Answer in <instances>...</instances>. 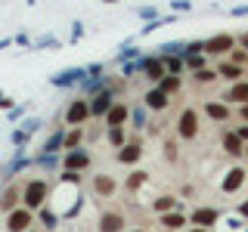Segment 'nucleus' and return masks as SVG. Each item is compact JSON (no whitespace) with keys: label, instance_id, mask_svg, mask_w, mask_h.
<instances>
[{"label":"nucleus","instance_id":"obj_1","mask_svg":"<svg viewBox=\"0 0 248 232\" xmlns=\"http://www.w3.org/2000/svg\"><path fill=\"white\" fill-rule=\"evenodd\" d=\"M177 133H180V139H196L199 136V115H196V108H186V112L180 115Z\"/></svg>","mask_w":248,"mask_h":232},{"label":"nucleus","instance_id":"obj_2","mask_svg":"<svg viewBox=\"0 0 248 232\" xmlns=\"http://www.w3.org/2000/svg\"><path fill=\"white\" fill-rule=\"evenodd\" d=\"M31 207H19V211H10V217H6V229L10 232H28L31 229Z\"/></svg>","mask_w":248,"mask_h":232},{"label":"nucleus","instance_id":"obj_3","mask_svg":"<svg viewBox=\"0 0 248 232\" xmlns=\"http://www.w3.org/2000/svg\"><path fill=\"white\" fill-rule=\"evenodd\" d=\"M44 198H46V183L44 180H31L28 186H25V207H41L44 204Z\"/></svg>","mask_w":248,"mask_h":232},{"label":"nucleus","instance_id":"obj_4","mask_svg":"<svg viewBox=\"0 0 248 232\" xmlns=\"http://www.w3.org/2000/svg\"><path fill=\"white\" fill-rule=\"evenodd\" d=\"M232 44H236V37H232V34H217V37H211V41L202 44V50L211 53V56H223V53L232 50Z\"/></svg>","mask_w":248,"mask_h":232},{"label":"nucleus","instance_id":"obj_5","mask_svg":"<svg viewBox=\"0 0 248 232\" xmlns=\"http://www.w3.org/2000/svg\"><path fill=\"white\" fill-rule=\"evenodd\" d=\"M90 115H93V108L84 102V99H75V102L68 105V112H65V121H68V124H84Z\"/></svg>","mask_w":248,"mask_h":232},{"label":"nucleus","instance_id":"obj_6","mask_svg":"<svg viewBox=\"0 0 248 232\" xmlns=\"http://www.w3.org/2000/svg\"><path fill=\"white\" fill-rule=\"evenodd\" d=\"M124 229V217L121 214H115V211H108L99 217V232H121Z\"/></svg>","mask_w":248,"mask_h":232},{"label":"nucleus","instance_id":"obj_7","mask_svg":"<svg viewBox=\"0 0 248 232\" xmlns=\"http://www.w3.org/2000/svg\"><path fill=\"white\" fill-rule=\"evenodd\" d=\"M127 105L124 102H115L112 108H108V115H106V124L108 127H124V121H127Z\"/></svg>","mask_w":248,"mask_h":232},{"label":"nucleus","instance_id":"obj_8","mask_svg":"<svg viewBox=\"0 0 248 232\" xmlns=\"http://www.w3.org/2000/svg\"><path fill=\"white\" fill-rule=\"evenodd\" d=\"M217 74H220L223 77V81H232V84H236V81H242V65H236V62H220V68H217Z\"/></svg>","mask_w":248,"mask_h":232},{"label":"nucleus","instance_id":"obj_9","mask_svg":"<svg viewBox=\"0 0 248 232\" xmlns=\"http://www.w3.org/2000/svg\"><path fill=\"white\" fill-rule=\"evenodd\" d=\"M217 220V211L214 207H196V214H192V223H196V226H211V223Z\"/></svg>","mask_w":248,"mask_h":232},{"label":"nucleus","instance_id":"obj_10","mask_svg":"<svg viewBox=\"0 0 248 232\" xmlns=\"http://www.w3.org/2000/svg\"><path fill=\"white\" fill-rule=\"evenodd\" d=\"M227 99H230V102L245 105L248 102V81H236V84H232V90L227 93Z\"/></svg>","mask_w":248,"mask_h":232},{"label":"nucleus","instance_id":"obj_11","mask_svg":"<svg viewBox=\"0 0 248 232\" xmlns=\"http://www.w3.org/2000/svg\"><path fill=\"white\" fill-rule=\"evenodd\" d=\"M242 180H245V170L242 167H232L230 174H227V180H223V192H236L239 186H242Z\"/></svg>","mask_w":248,"mask_h":232},{"label":"nucleus","instance_id":"obj_12","mask_svg":"<svg viewBox=\"0 0 248 232\" xmlns=\"http://www.w3.org/2000/svg\"><path fill=\"white\" fill-rule=\"evenodd\" d=\"M140 155H143V149H140V143H127V145H124V149L118 152V161H121V164H134V161L140 158Z\"/></svg>","mask_w":248,"mask_h":232},{"label":"nucleus","instance_id":"obj_13","mask_svg":"<svg viewBox=\"0 0 248 232\" xmlns=\"http://www.w3.org/2000/svg\"><path fill=\"white\" fill-rule=\"evenodd\" d=\"M143 72H146L149 81H161V77H165V62H161V59H149L143 65Z\"/></svg>","mask_w":248,"mask_h":232},{"label":"nucleus","instance_id":"obj_14","mask_svg":"<svg viewBox=\"0 0 248 232\" xmlns=\"http://www.w3.org/2000/svg\"><path fill=\"white\" fill-rule=\"evenodd\" d=\"M146 105H149L152 112H161V108L168 105V93H165V90H152V93H146Z\"/></svg>","mask_w":248,"mask_h":232},{"label":"nucleus","instance_id":"obj_15","mask_svg":"<svg viewBox=\"0 0 248 232\" xmlns=\"http://www.w3.org/2000/svg\"><path fill=\"white\" fill-rule=\"evenodd\" d=\"M205 115H208L211 121H227V118H230V108L220 105V102H208V105H205Z\"/></svg>","mask_w":248,"mask_h":232},{"label":"nucleus","instance_id":"obj_16","mask_svg":"<svg viewBox=\"0 0 248 232\" xmlns=\"http://www.w3.org/2000/svg\"><path fill=\"white\" fill-rule=\"evenodd\" d=\"M93 115H108V108H112V96H108V93H99L96 99H93Z\"/></svg>","mask_w":248,"mask_h":232},{"label":"nucleus","instance_id":"obj_17","mask_svg":"<svg viewBox=\"0 0 248 232\" xmlns=\"http://www.w3.org/2000/svg\"><path fill=\"white\" fill-rule=\"evenodd\" d=\"M183 223H186V217L183 214H161V226H165V229H180L183 226Z\"/></svg>","mask_w":248,"mask_h":232},{"label":"nucleus","instance_id":"obj_18","mask_svg":"<svg viewBox=\"0 0 248 232\" xmlns=\"http://www.w3.org/2000/svg\"><path fill=\"white\" fill-rule=\"evenodd\" d=\"M65 164H68V170H81V167H87V155H84V152H72L65 158Z\"/></svg>","mask_w":248,"mask_h":232},{"label":"nucleus","instance_id":"obj_19","mask_svg":"<svg viewBox=\"0 0 248 232\" xmlns=\"http://www.w3.org/2000/svg\"><path fill=\"white\" fill-rule=\"evenodd\" d=\"M223 145H227V152L230 155H239V152H242V136H232V133H227V136H223Z\"/></svg>","mask_w":248,"mask_h":232},{"label":"nucleus","instance_id":"obj_20","mask_svg":"<svg viewBox=\"0 0 248 232\" xmlns=\"http://www.w3.org/2000/svg\"><path fill=\"white\" fill-rule=\"evenodd\" d=\"M16 201H19V189L3 192V198H0V211H13V207H16Z\"/></svg>","mask_w":248,"mask_h":232},{"label":"nucleus","instance_id":"obj_21","mask_svg":"<svg viewBox=\"0 0 248 232\" xmlns=\"http://www.w3.org/2000/svg\"><path fill=\"white\" fill-rule=\"evenodd\" d=\"M93 186H96L99 195H112V192H115V180H108V176H96V183H93Z\"/></svg>","mask_w":248,"mask_h":232},{"label":"nucleus","instance_id":"obj_22","mask_svg":"<svg viewBox=\"0 0 248 232\" xmlns=\"http://www.w3.org/2000/svg\"><path fill=\"white\" fill-rule=\"evenodd\" d=\"M152 207H155L158 214H168L170 207H174V195H161V198H155V201H152Z\"/></svg>","mask_w":248,"mask_h":232},{"label":"nucleus","instance_id":"obj_23","mask_svg":"<svg viewBox=\"0 0 248 232\" xmlns=\"http://www.w3.org/2000/svg\"><path fill=\"white\" fill-rule=\"evenodd\" d=\"M161 90H165V93H177V90H180V77H177V74L161 77Z\"/></svg>","mask_w":248,"mask_h":232},{"label":"nucleus","instance_id":"obj_24","mask_svg":"<svg viewBox=\"0 0 248 232\" xmlns=\"http://www.w3.org/2000/svg\"><path fill=\"white\" fill-rule=\"evenodd\" d=\"M146 180H149V174H143V170H134V176L127 180V189L134 192V189H140V186H143Z\"/></svg>","mask_w":248,"mask_h":232},{"label":"nucleus","instance_id":"obj_25","mask_svg":"<svg viewBox=\"0 0 248 232\" xmlns=\"http://www.w3.org/2000/svg\"><path fill=\"white\" fill-rule=\"evenodd\" d=\"M217 77V72H211V68H199L196 72V81H202V84H211Z\"/></svg>","mask_w":248,"mask_h":232},{"label":"nucleus","instance_id":"obj_26","mask_svg":"<svg viewBox=\"0 0 248 232\" xmlns=\"http://www.w3.org/2000/svg\"><path fill=\"white\" fill-rule=\"evenodd\" d=\"M108 139H112V145H124V130H121V127H112Z\"/></svg>","mask_w":248,"mask_h":232},{"label":"nucleus","instance_id":"obj_27","mask_svg":"<svg viewBox=\"0 0 248 232\" xmlns=\"http://www.w3.org/2000/svg\"><path fill=\"white\" fill-rule=\"evenodd\" d=\"M78 143H81V130H75V133H68V139H65V145H68V149H75Z\"/></svg>","mask_w":248,"mask_h":232},{"label":"nucleus","instance_id":"obj_28","mask_svg":"<svg viewBox=\"0 0 248 232\" xmlns=\"http://www.w3.org/2000/svg\"><path fill=\"white\" fill-rule=\"evenodd\" d=\"M245 59H248V53H242V50L232 53V62H236V65H245Z\"/></svg>","mask_w":248,"mask_h":232},{"label":"nucleus","instance_id":"obj_29","mask_svg":"<svg viewBox=\"0 0 248 232\" xmlns=\"http://www.w3.org/2000/svg\"><path fill=\"white\" fill-rule=\"evenodd\" d=\"M44 223H46V226H53V223H56V217H53L50 211H44Z\"/></svg>","mask_w":248,"mask_h":232},{"label":"nucleus","instance_id":"obj_30","mask_svg":"<svg viewBox=\"0 0 248 232\" xmlns=\"http://www.w3.org/2000/svg\"><path fill=\"white\" fill-rule=\"evenodd\" d=\"M239 115H242V118H245V121H248V102H245V105H242V112H239Z\"/></svg>","mask_w":248,"mask_h":232},{"label":"nucleus","instance_id":"obj_31","mask_svg":"<svg viewBox=\"0 0 248 232\" xmlns=\"http://www.w3.org/2000/svg\"><path fill=\"white\" fill-rule=\"evenodd\" d=\"M239 41H242V46L248 50V34H242V37H239Z\"/></svg>","mask_w":248,"mask_h":232},{"label":"nucleus","instance_id":"obj_32","mask_svg":"<svg viewBox=\"0 0 248 232\" xmlns=\"http://www.w3.org/2000/svg\"><path fill=\"white\" fill-rule=\"evenodd\" d=\"M239 211H242V214L248 217V201H245V204H242V207H239Z\"/></svg>","mask_w":248,"mask_h":232},{"label":"nucleus","instance_id":"obj_33","mask_svg":"<svg viewBox=\"0 0 248 232\" xmlns=\"http://www.w3.org/2000/svg\"><path fill=\"white\" fill-rule=\"evenodd\" d=\"M192 232H208V229H205V226H202V229H199V226H196V229H192Z\"/></svg>","mask_w":248,"mask_h":232},{"label":"nucleus","instance_id":"obj_34","mask_svg":"<svg viewBox=\"0 0 248 232\" xmlns=\"http://www.w3.org/2000/svg\"><path fill=\"white\" fill-rule=\"evenodd\" d=\"M106 3H115V0H106Z\"/></svg>","mask_w":248,"mask_h":232},{"label":"nucleus","instance_id":"obj_35","mask_svg":"<svg viewBox=\"0 0 248 232\" xmlns=\"http://www.w3.org/2000/svg\"><path fill=\"white\" fill-rule=\"evenodd\" d=\"M134 232H143V229H134Z\"/></svg>","mask_w":248,"mask_h":232},{"label":"nucleus","instance_id":"obj_36","mask_svg":"<svg viewBox=\"0 0 248 232\" xmlns=\"http://www.w3.org/2000/svg\"><path fill=\"white\" fill-rule=\"evenodd\" d=\"M28 232H31V229H28Z\"/></svg>","mask_w":248,"mask_h":232}]
</instances>
